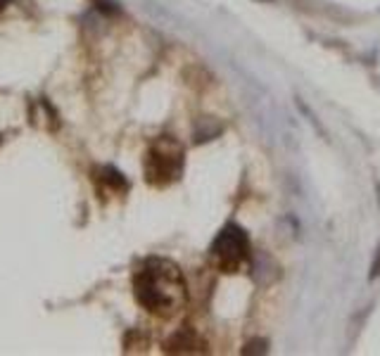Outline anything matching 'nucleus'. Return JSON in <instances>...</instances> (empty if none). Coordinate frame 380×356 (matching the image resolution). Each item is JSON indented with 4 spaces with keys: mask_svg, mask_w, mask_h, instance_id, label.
I'll return each instance as SVG.
<instances>
[{
    "mask_svg": "<svg viewBox=\"0 0 380 356\" xmlns=\"http://www.w3.org/2000/svg\"><path fill=\"white\" fill-rule=\"evenodd\" d=\"M5 8V0H0V10H3Z\"/></svg>",
    "mask_w": 380,
    "mask_h": 356,
    "instance_id": "obj_5",
    "label": "nucleus"
},
{
    "mask_svg": "<svg viewBox=\"0 0 380 356\" xmlns=\"http://www.w3.org/2000/svg\"><path fill=\"white\" fill-rule=\"evenodd\" d=\"M181 167H183V150L169 135L160 138L150 147L148 160H145V174H148L150 183L155 185L171 183L173 178H178Z\"/></svg>",
    "mask_w": 380,
    "mask_h": 356,
    "instance_id": "obj_3",
    "label": "nucleus"
},
{
    "mask_svg": "<svg viewBox=\"0 0 380 356\" xmlns=\"http://www.w3.org/2000/svg\"><path fill=\"white\" fill-rule=\"evenodd\" d=\"M211 264L224 273H236L238 268L247 261L249 256V240L247 233L236 223H228L226 228H221V233L214 238L209 247Z\"/></svg>",
    "mask_w": 380,
    "mask_h": 356,
    "instance_id": "obj_2",
    "label": "nucleus"
},
{
    "mask_svg": "<svg viewBox=\"0 0 380 356\" xmlns=\"http://www.w3.org/2000/svg\"><path fill=\"white\" fill-rule=\"evenodd\" d=\"M133 292L145 311L160 319L176 316L188 302L183 273L169 259H148L133 278Z\"/></svg>",
    "mask_w": 380,
    "mask_h": 356,
    "instance_id": "obj_1",
    "label": "nucleus"
},
{
    "mask_svg": "<svg viewBox=\"0 0 380 356\" xmlns=\"http://www.w3.org/2000/svg\"><path fill=\"white\" fill-rule=\"evenodd\" d=\"M167 352L169 354H205V342L200 337H195L190 330H181L176 332L169 342H167Z\"/></svg>",
    "mask_w": 380,
    "mask_h": 356,
    "instance_id": "obj_4",
    "label": "nucleus"
}]
</instances>
